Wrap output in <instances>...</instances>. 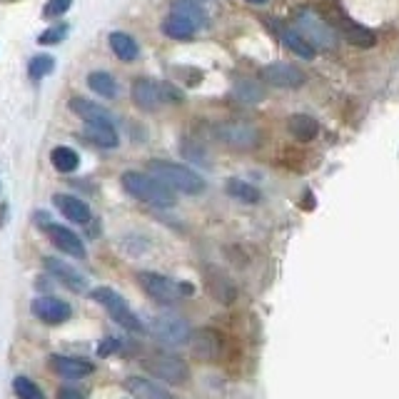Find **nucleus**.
I'll return each instance as SVG.
<instances>
[{
  "label": "nucleus",
  "instance_id": "f257e3e1",
  "mask_svg": "<svg viewBox=\"0 0 399 399\" xmlns=\"http://www.w3.org/2000/svg\"><path fill=\"white\" fill-rule=\"evenodd\" d=\"M150 175L157 177L162 185H168L170 190H177V193L197 195L205 190V180L195 170L185 168V165H177V162L152 160L150 162Z\"/></svg>",
  "mask_w": 399,
  "mask_h": 399
},
{
  "label": "nucleus",
  "instance_id": "1a4fd4ad",
  "mask_svg": "<svg viewBox=\"0 0 399 399\" xmlns=\"http://www.w3.org/2000/svg\"><path fill=\"white\" fill-rule=\"evenodd\" d=\"M262 80L272 87H285V90H294V87L305 85V73L297 65L290 62H269L262 68Z\"/></svg>",
  "mask_w": 399,
  "mask_h": 399
},
{
  "label": "nucleus",
  "instance_id": "9d476101",
  "mask_svg": "<svg viewBox=\"0 0 399 399\" xmlns=\"http://www.w3.org/2000/svg\"><path fill=\"white\" fill-rule=\"evenodd\" d=\"M218 137L224 145L235 150H255L260 145V132L252 125L245 123H224L218 125Z\"/></svg>",
  "mask_w": 399,
  "mask_h": 399
},
{
  "label": "nucleus",
  "instance_id": "0eeeda50",
  "mask_svg": "<svg viewBox=\"0 0 399 399\" xmlns=\"http://www.w3.org/2000/svg\"><path fill=\"white\" fill-rule=\"evenodd\" d=\"M150 332L165 344H182L190 339V335H193L185 319L177 317V314H170V312L157 314V317L150 322Z\"/></svg>",
  "mask_w": 399,
  "mask_h": 399
},
{
  "label": "nucleus",
  "instance_id": "423d86ee",
  "mask_svg": "<svg viewBox=\"0 0 399 399\" xmlns=\"http://www.w3.org/2000/svg\"><path fill=\"white\" fill-rule=\"evenodd\" d=\"M182 95L175 90L172 85H157V82L148 80V78H140V80H135V85H132V100H135V105L140 107V110H157V107L162 105V103H177Z\"/></svg>",
  "mask_w": 399,
  "mask_h": 399
},
{
  "label": "nucleus",
  "instance_id": "393cba45",
  "mask_svg": "<svg viewBox=\"0 0 399 399\" xmlns=\"http://www.w3.org/2000/svg\"><path fill=\"white\" fill-rule=\"evenodd\" d=\"M70 110H73L75 115H80L85 123H90V120H110L105 107L95 105V103H90V100H85V98L70 100Z\"/></svg>",
  "mask_w": 399,
  "mask_h": 399
},
{
  "label": "nucleus",
  "instance_id": "c756f323",
  "mask_svg": "<svg viewBox=\"0 0 399 399\" xmlns=\"http://www.w3.org/2000/svg\"><path fill=\"white\" fill-rule=\"evenodd\" d=\"M55 70V57L53 55H35L28 62V75L33 80H43L45 75H50Z\"/></svg>",
  "mask_w": 399,
  "mask_h": 399
},
{
  "label": "nucleus",
  "instance_id": "72a5a7b5",
  "mask_svg": "<svg viewBox=\"0 0 399 399\" xmlns=\"http://www.w3.org/2000/svg\"><path fill=\"white\" fill-rule=\"evenodd\" d=\"M55 399H85V397H82L78 389H70V387H65V389H60V392H57Z\"/></svg>",
  "mask_w": 399,
  "mask_h": 399
},
{
  "label": "nucleus",
  "instance_id": "4468645a",
  "mask_svg": "<svg viewBox=\"0 0 399 399\" xmlns=\"http://www.w3.org/2000/svg\"><path fill=\"white\" fill-rule=\"evenodd\" d=\"M45 232H48L50 242L55 245L60 252H68L73 257H85V247H82L80 237L73 230L62 227V224H45Z\"/></svg>",
  "mask_w": 399,
  "mask_h": 399
},
{
  "label": "nucleus",
  "instance_id": "a878e982",
  "mask_svg": "<svg viewBox=\"0 0 399 399\" xmlns=\"http://www.w3.org/2000/svg\"><path fill=\"white\" fill-rule=\"evenodd\" d=\"M282 43L292 50L294 55L305 57V60H312V57H314V48H312V43L307 40L305 35H299L297 30H285V33H282Z\"/></svg>",
  "mask_w": 399,
  "mask_h": 399
},
{
  "label": "nucleus",
  "instance_id": "9b49d317",
  "mask_svg": "<svg viewBox=\"0 0 399 399\" xmlns=\"http://www.w3.org/2000/svg\"><path fill=\"white\" fill-rule=\"evenodd\" d=\"M297 23H299V30H302V35H305L310 43L324 45V48H335L337 35L332 33L330 25L322 23V20H319L314 12H302V15L297 18Z\"/></svg>",
  "mask_w": 399,
  "mask_h": 399
},
{
  "label": "nucleus",
  "instance_id": "2eb2a0df",
  "mask_svg": "<svg viewBox=\"0 0 399 399\" xmlns=\"http://www.w3.org/2000/svg\"><path fill=\"white\" fill-rule=\"evenodd\" d=\"M50 369L60 377H68V380H78V377H87L93 374V362L78 360V357H50Z\"/></svg>",
  "mask_w": 399,
  "mask_h": 399
},
{
  "label": "nucleus",
  "instance_id": "f704fd0d",
  "mask_svg": "<svg viewBox=\"0 0 399 399\" xmlns=\"http://www.w3.org/2000/svg\"><path fill=\"white\" fill-rule=\"evenodd\" d=\"M115 347H118V342H103V344L98 347V352H100L103 357H105V355H110V352H112Z\"/></svg>",
  "mask_w": 399,
  "mask_h": 399
},
{
  "label": "nucleus",
  "instance_id": "4be33fe9",
  "mask_svg": "<svg viewBox=\"0 0 399 399\" xmlns=\"http://www.w3.org/2000/svg\"><path fill=\"white\" fill-rule=\"evenodd\" d=\"M125 384H127V389H130V392L135 394L137 399H175L170 392L160 389L155 382L143 380V377H130V380L125 382Z\"/></svg>",
  "mask_w": 399,
  "mask_h": 399
},
{
  "label": "nucleus",
  "instance_id": "c85d7f7f",
  "mask_svg": "<svg viewBox=\"0 0 399 399\" xmlns=\"http://www.w3.org/2000/svg\"><path fill=\"white\" fill-rule=\"evenodd\" d=\"M162 30H165V35L175 37V40H185V37H193L197 28H195V25H190L187 20L170 15V18L162 23Z\"/></svg>",
  "mask_w": 399,
  "mask_h": 399
},
{
  "label": "nucleus",
  "instance_id": "a211bd4d",
  "mask_svg": "<svg viewBox=\"0 0 399 399\" xmlns=\"http://www.w3.org/2000/svg\"><path fill=\"white\" fill-rule=\"evenodd\" d=\"M53 202H55V207L70 220V222H78V224L90 222V207H87L80 197H73V195H55Z\"/></svg>",
  "mask_w": 399,
  "mask_h": 399
},
{
  "label": "nucleus",
  "instance_id": "7c9ffc66",
  "mask_svg": "<svg viewBox=\"0 0 399 399\" xmlns=\"http://www.w3.org/2000/svg\"><path fill=\"white\" fill-rule=\"evenodd\" d=\"M12 389H15V394H18L20 399H45L43 392H40V387L28 380V377H15V380H12Z\"/></svg>",
  "mask_w": 399,
  "mask_h": 399
},
{
  "label": "nucleus",
  "instance_id": "f3484780",
  "mask_svg": "<svg viewBox=\"0 0 399 399\" xmlns=\"http://www.w3.org/2000/svg\"><path fill=\"white\" fill-rule=\"evenodd\" d=\"M85 137L100 148H118V132L112 120H90L85 123Z\"/></svg>",
  "mask_w": 399,
  "mask_h": 399
},
{
  "label": "nucleus",
  "instance_id": "6e6552de",
  "mask_svg": "<svg viewBox=\"0 0 399 399\" xmlns=\"http://www.w3.org/2000/svg\"><path fill=\"white\" fill-rule=\"evenodd\" d=\"M190 349L197 360H205V362H215L224 355V339L218 330H195L190 335Z\"/></svg>",
  "mask_w": 399,
  "mask_h": 399
},
{
  "label": "nucleus",
  "instance_id": "f8f14e48",
  "mask_svg": "<svg viewBox=\"0 0 399 399\" xmlns=\"http://www.w3.org/2000/svg\"><path fill=\"white\" fill-rule=\"evenodd\" d=\"M205 287H207V292L218 299V302H222V305H232V302H235V297H237V287L232 285L230 277H227V274H224L222 269H218V267H207Z\"/></svg>",
  "mask_w": 399,
  "mask_h": 399
},
{
  "label": "nucleus",
  "instance_id": "cd10ccee",
  "mask_svg": "<svg viewBox=\"0 0 399 399\" xmlns=\"http://www.w3.org/2000/svg\"><path fill=\"white\" fill-rule=\"evenodd\" d=\"M227 193H230L235 200H240V202H247V205L260 202V190H257V187H252V185H247V182H242V180H230V182H227Z\"/></svg>",
  "mask_w": 399,
  "mask_h": 399
},
{
  "label": "nucleus",
  "instance_id": "2f4dec72",
  "mask_svg": "<svg viewBox=\"0 0 399 399\" xmlns=\"http://www.w3.org/2000/svg\"><path fill=\"white\" fill-rule=\"evenodd\" d=\"M65 37H68V25L60 23V25H50L48 30L40 33V35H37V43L40 45H57L60 40H65Z\"/></svg>",
  "mask_w": 399,
  "mask_h": 399
},
{
  "label": "nucleus",
  "instance_id": "473e14b6",
  "mask_svg": "<svg viewBox=\"0 0 399 399\" xmlns=\"http://www.w3.org/2000/svg\"><path fill=\"white\" fill-rule=\"evenodd\" d=\"M70 6H73V0H50L48 6L43 8V18L45 20L60 18V15H65L70 10Z\"/></svg>",
  "mask_w": 399,
  "mask_h": 399
},
{
  "label": "nucleus",
  "instance_id": "6ab92c4d",
  "mask_svg": "<svg viewBox=\"0 0 399 399\" xmlns=\"http://www.w3.org/2000/svg\"><path fill=\"white\" fill-rule=\"evenodd\" d=\"M287 130L292 132L294 140H299V143H310V140H314L319 132V125L314 118H310V115H292V118L287 120Z\"/></svg>",
  "mask_w": 399,
  "mask_h": 399
},
{
  "label": "nucleus",
  "instance_id": "20e7f679",
  "mask_svg": "<svg viewBox=\"0 0 399 399\" xmlns=\"http://www.w3.org/2000/svg\"><path fill=\"white\" fill-rule=\"evenodd\" d=\"M143 367L150 374H155L157 380L168 382V384H182V382L190 380L187 362L175 355H168V352H152V355L143 360Z\"/></svg>",
  "mask_w": 399,
  "mask_h": 399
},
{
  "label": "nucleus",
  "instance_id": "bb28decb",
  "mask_svg": "<svg viewBox=\"0 0 399 399\" xmlns=\"http://www.w3.org/2000/svg\"><path fill=\"white\" fill-rule=\"evenodd\" d=\"M50 162L57 172H73L78 165H80V157L73 148H55L50 152Z\"/></svg>",
  "mask_w": 399,
  "mask_h": 399
},
{
  "label": "nucleus",
  "instance_id": "aec40b11",
  "mask_svg": "<svg viewBox=\"0 0 399 399\" xmlns=\"http://www.w3.org/2000/svg\"><path fill=\"white\" fill-rule=\"evenodd\" d=\"M170 15L187 20V23L195 25L197 30L207 23L205 10L200 8V3H193V0H177V3H172V8H170Z\"/></svg>",
  "mask_w": 399,
  "mask_h": 399
},
{
  "label": "nucleus",
  "instance_id": "ddd939ff",
  "mask_svg": "<svg viewBox=\"0 0 399 399\" xmlns=\"http://www.w3.org/2000/svg\"><path fill=\"white\" fill-rule=\"evenodd\" d=\"M33 314L48 324H60L70 317V305L55 297H37L33 299Z\"/></svg>",
  "mask_w": 399,
  "mask_h": 399
},
{
  "label": "nucleus",
  "instance_id": "c9c22d12",
  "mask_svg": "<svg viewBox=\"0 0 399 399\" xmlns=\"http://www.w3.org/2000/svg\"><path fill=\"white\" fill-rule=\"evenodd\" d=\"M249 3H267V0H249Z\"/></svg>",
  "mask_w": 399,
  "mask_h": 399
},
{
  "label": "nucleus",
  "instance_id": "dca6fc26",
  "mask_svg": "<svg viewBox=\"0 0 399 399\" xmlns=\"http://www.w3.org/2000/svg\"><path fill=\"white\" fill-rule=\"evenodd\" d=\"M45 267H48L50 272L55 274V277L62 282V285L70 287L73 292H85V290H87V280H85V277H82V274L78 272L75 267L65 265V262L55 260V257H48V260H45Z\"/></svg>",
  "mask_w": 399,
  "mask_h": 399
},
{
  "label": "nucleus",
  "instance_id": "412c9836",
  "mask_svg": "<svg viewBox=\"0 0 399 399\" xmlns=\"http://www.w3.org/2000/svg\"><path fill=\"white\" fill-rule=\"evenodd\" d=\"M342 30H344V37H347L355 48L369 50V48H374V45H377V35H374L369 28H364V25H360V23H352V20L344 18L342 20Z\"/></svg>",
  "mask_w": 399,
  "mask_h": 399
},
{
  "label": "nucleus",
  "instance_id": "b1692460",
  "mask_svg": "<svg viewBox=\"0 0 399 399\" xmlns=\"http://www.w3.org/2000/svg\"><path fill=\"white\" fill-rule=\"evenodd\" d=\"M110 48L125 62L137 60V55H140V48H137V43L127 33H110Z\"/></svg>",
  "mask_w": 399,
  "mask_h": 399
},
{
  "label": "nucleus",
  "instance_id": "7ed1b4c3",
  "mask_svg": "<svg viewBox=\"0 0 399 399\" xmlns=\"http://www.w3.org/2000/svg\"><path fill=\"white\" fill-rule=\"evenodd\" d=\"M90 297H93L98 305L105 307L107 314H110V317L115 319L123 330L143 332V322L137 319V314L130 310V307H127V302H125V299L120 297L115 290H110V287H98V290H93V292H90Z\"/></svg>",
  "mask_w": 399,
  "mask_h": 399
},
{
  "label": "nucleus",
  "instance_id": "5701e85b",
  "mask_svg": "<svg viewBox=\"0 0 399 399\" xmlns=\"http://www.w3.org/2000/svg\"><path fill=\"white\" fill-rule=\"evenodd\" d=\"M87 85H90V90L98 93L100 98L105 100L118 98V82H115V78H112L110 73H105V70H95V73L87 75Z\"/></svg>",
  "mask_w": 399,
  "mask_h": 399
},
{
  "label": "nucleus",
  "instance_id": "f03ea898",
  "mask_svg": "<svg viewBox=\"0 0 399 399\" xmlns=\"http://www.w3.org/2000/svg\"><path fill=\"white\" fill-rule=\"evenodd\" d=\"M123 187L132 197L150 202L155 207H172L175 205V195L168 185H162L157 177L145 172H125L123 175Z\"/></svg>",
  "mask_w": 399,
  "mask_h": 399
},
{
  "label": "nucleus",
  "instance_id": "39448f33",
  "mask_svg": "<svg viewBox=\"0 0 399 399\" xmlns=\"http://www.w3.org/2000/svg\"><path fill=\"white\" fill-rule=\"evenodd\" d=\"M137 282L143 285V290L150 294V297L160 302V305H175L182 294H193V287L190 285H177L165 274L157 272H140L137 274Z\"/></svg>",
  "mask_w": 399,
  "mask_h": 399
},
{
  "label": "nucleus",
  "instance_id": "e433bc0d",
  "mask_svg": "<svg viewBox=\"0 0 399 399\" xmlns=\"http://www.w3.org/2000/svg\"><path fill=\"white\" fill-rule=\"evenodd\" d=\"M193 3H205V0H193Z\"/></svg>",
  "mask_w": 399,
  "mask_h": 399
}]
</instances>
